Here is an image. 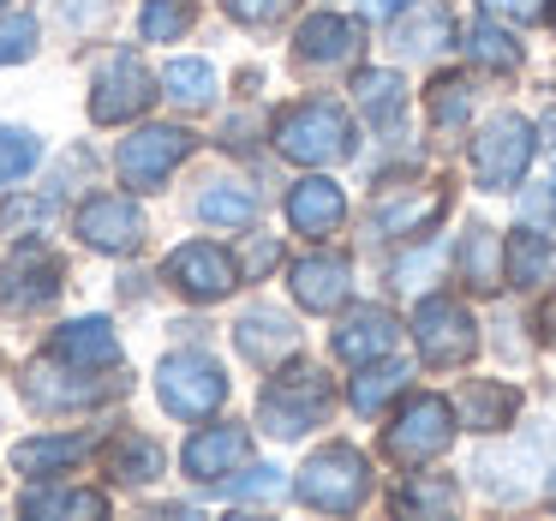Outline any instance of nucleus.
<instances>
[{
    "label": "nucleus",
    "mask_w": 556,
    "mask_h": 521,
    "mask_svg": "<svg viewBox=\"0 0 556 521\" xmlns=\"http://www.w3.org/2000/svg\"><path fill=\"white\" fill-rule=\"evenodd\" d=\"M443 210H448V198L437 193V186H431V193H419V198H383V204L371 210V228L377 234H401V240H407V234L431 228Z\"/></svg>",
    "instance_id": "obj_25"
},
{
    "label": "nucleus",
    "mask_w": 556,
    "mask_h": 521,
    "mask_svg": "<svg viewBox=\"0 0 556 521\" xmlns=\"http://www.w3.org/2000/svg\"><path fill=\"white\" fill-rule=\"evenodd\" d=\"M233 342H240V353L252 365H281V360L300 353V330L281 312H245L240 324H233Z\"/></svg>",
    "instance_id": "obj_18"
},
{
    "label": "nucleus",
    "mask_w": 556,
    "mask_h": 521,
    "mask_svg": "<svg viewBox=\"0 0 556 521\" xmlns=\"http://www.w3.org/2000/svg\"><path fill=\"white\" fill-rule=\"evenodd\" d=\"M448 444H455V401H443V396H413L383 437V449L401 468H419V461L443 456Z\"/></svg>",
    "instance_id": "obj_8"
},
{
    "label": "nucleus",
    "mask_w": 556,
    "mask_h": 521,
    "mask_svg": "<svg viewBox=\"0 0 556 521\" xmlns=\"http://www.w3.org/2000/svg\"><path fill=\"white\" fill-rule=\"evenodd\" d=\"M455 270H460V282L467 288H479V294H491V288H503V240H496L491 228H467V240H460V252H455Z\"/></svg>",
    "instance_id": "obj_24"
},
{
    "label": "nucleus",
    "mask_w": 556,
    "mask_h": 521,
    "mask_svg": "<svg viewBox=\"0 0 556 521\" xmlns=\"http://www.w3.org/2000/svg\"><path fill=\"white\" fill-rule=\"evenodd\" d=\"M198 216H204L210 228H245V222L257 216V198L233 181H210L204 193H198Z\"/></svg>",
    "instance_id": "obj_27"
},
{
    "label": "nucleus",
    "mask_w": 556,
    "mask_h": 521,
    "mask_svg": "<svg viewBox=\"0 0 556 521\" xmlns=\"http://www.w3.org/2000/svg\"><path fill=\"white\" fill-rule=\"evenodd\" d=\"M515 408H520V396L508 384H496V377H472V384H460V401H455V413H460L467 432H503V425L515 420Z\"/></svg>",
    "instance_id": "obj_21"
},
{
    "label": "nucleus",
    "mask_w": 556,
    "mask_h": 521,
    "mask_svg": "<svg viewBox=\"0 0 556 521\" xmlns=\"http://www.w3.org/2000/svg\"><path fill=\"white\" fill-rule=\"evenodd\" d=\"M109 497L102 492H78V485H54V492H25V516L30 521H54V516H102Z\"/></svg>",
    "instance_id": "obj_29"
},
{
    "label": "nucleus",
    "mask_w": 556,
    "mask_h": 521,
    "mask_svg": "<svg viewBox=\"0 0 556 521\" xmlns=\"http://www.w3.org/2000/svg\"><path fill=\"white\" fill-rule=\"evenodd\" d=\"M54 294H61V258L42 252V246H18L0 264V306L7 312H42Z\"/></svg>",
    "instance_id": "obj_11"
},
{
    "label": "nucleus",
    "mask_w": 556,
    "mask_h": 521,
    "mask_svg": "<svg viewBox=\"0 0 556 521\" xmlns=\"http://www.w3.org/2000/svg\"><path fill=\"white\" fill-rule=\"evenodd\" d=\"M467 54L479 66H496V73H503V66H515L520 61V49H515V37H508V30H496L491 18H479V25H467Z\"/></svg>",
    "instance_id": "obj_32"
},
{
    "label": "nucleus",
    "mask_w": 556,
    "mask_h": 521,
    "mask_svg": "<svg viewBox=\"0 0 556 521\" xmlns=\"http://www.w3.org/2000/svg\"><path fill=\"white\" fill-rule=\"evenodd\" d=\"M245 456H252V432L245 425H210V432H198L186 444L180 461L192 480H228L233 468H245Z\"/></svg>",
    "instance_id": "obj_16"
},
{
    "label": "nucleus",
    "mask_w": 556,
    "mask_h": 521,
    "mask_svg": "<svg viewBox=\"0 0 556 521\" xmlns=\"http://www.w3.org/2000/svg\"><path fill=\"white\" fill-rule=\"evenodd\" d=\"M186 157H192V133H186V126H138L132 138H121L114 169H121V181L132 186V193H156Z\"/></svg>",
    "instance_id": "obj_6"
},
{
    "label": "nucleus",
    "mask_w": 556,
    "mask_h": 521,
    "mask_svg": "<svg viewBox=\"0 0 556 521\" xmlns=\"http://www.w3.org/2000/svg\"><path fill=\"white\" fill-rule=\"evenodd\" d=\"M162 97L180 102V109H210V97H216L210 61H174L168 73H162Z\"/></svg>",
    "instance_id": "obj_30"
},
{
    "label": "nucleus",
    "mask_w": 556,
    "mask_h": 521,
    "mask_svg": "<svg viewBox=\"0 0 556 521\" xmlns=\"http://www.w3.org/2000/svg\"><path fill=\"white\" fill-rule=\"evenodd\" d=\"M407 0H365V18H389V13H401Z\"/></svg>",
    "instance_id": "obj_45"
},
{
    "label": "nucleus",
    "mask_w": 556,
    "mask_h": 521,
    "mask_svg": "<svg viewBox=\"0 0 556 521\" xmlns=\"http://www.w3.org/2000/svg\"><path fill=\"white\" fill-rule=\"evenodd\" d=\"M348 294H353V264L341 252H312L293 264V300L305 312H336V306H348Z\"/></svg>",
    "instance_id": "obj_14"
},
{
    "label": "nucleus",
    "mask_w": 556,
    "mask_h": 521,
    "mask_svg": "<svg viewBox=\"0 0 556 521\" xmlns=\"http://www.w3.org/2000/svg\"><path fill=\"white\" fill-rule=\"evenodd\" d=\"M78 240L97 252H138L144 246V210L121 193H102L78 210Z\"/></svg>",
    "instance_id": "obj_12"
},
{
    "label": "nucleus",
    "mask_w": 556,
    "mask_h": 521,
    "mask_svg": "<svg viewBox=\"0 0 556 521\" xmlns=\"http://www.w3.org/2000/svg\"><path fill=\"white\" fill-rule=\"evenodd\" d=\"M491 18H515V25H544L556 13V0H479Z\"/></svg>",
    "instance_id": "obj_40"
},
{
    "label": "nucleus",
    "mask_w": 556,
    "mask_h": 521,
    "mask_svg": "<svg viewBox=\"0 0 556 521\" xmlns=\"http://www.w3.org/2000/svg\"><path fill=\"white\" fill-rule=\"evenodd\" d=\"M102 13H109V0H66V25H78V30L102 25Z\"/></svg>",
    "instance_id": "obj_43"
},
{
    "label": "nucleus",
    "mask_w": 556,
    "mask_h": 521,
    "mask_svg": "<svg viewBox=\"0 0 556 521\" xmlns=\"http://www.w3.org/2000/svg\"><path fill=\"white\" fill-rule=\"evenodd\" d=\"M455 37V13H448L443 0H419V13L407 18V25H395V49L401 54H419V61H431V54H443Z\"/></svg>",
    "instance_id": "obj_23"
},
{
    "label": "nucleus",
    "mask_w": 556,
    "mask_h": 521,
    "mask_svg": "<svg viewBox=\"0 0 556 521\" xmlns=\"http://www.w3.org/2000/svg\"><path fill=\"white\" fill-rule=\"evenodd\" d=\"M413 342H419L425 365H460V360L479 353V324H472V312L460 300L431 294V300L413 312Z\"/></svg>",
    "instance_id": "obj_9"
},
{
    "label": "nucleus",
    "mask_w": 556,
    "mask_h": 521,
    "mask_svg": "<svg viewBox=\"0 0 556 521\" xmlns=\"http://www.w3.org/2000/svg\"><path fill=\"white\" fill-rule=\"evenodd\" d=\"M42 157L37 133H25V126H0V186H13L18 174H30Z\"/></svg>",
    "instance_id": "obj_33"
},
{
    "label": "nucleus",
    "mask_w": 556,
    "mask_h": 521,
    "mask_svg": "<svg viewBox=\"0 0 556 521\" xmlns=\"http://www.w3.org/2000/svg\"><path fill=\"white\" fill-rule=\"evenodd\" d=\"M162 468H168V456H162V444H156V437H144V432H126V437H114V444H109V473L121 485H150Z\"/></svg>",
    "instance_id": "obj_26"
},
{
    "label": "nucleus",
    "mask_w": 556,
    "mask_h": 521,
    "mask_svg": "<svg viewBox=\"0 0 556 521\" xmlns=\"http://www.w3.org/2000/svg\"><path fill=\"white\" fill-rule=\"evenodd\" d=\"M276 150L288 162H305V169H329V162L353 157V121L341 114V102H329V97L293 102L276 121Z\"/></svg>",
    "instance_id": "obj_1"
},
{
    "label": "nucleus",
    "mask_w": 556,
    "mask_h": 521,
    "mask_svg": "<svg viewBox=\"0 0 556 521\" xmlns=\"http://www.w3.org/2000/svg\"><path fill=\"white\" fill-rule=\"evenodd\" d=\"M138 30H144V42H174V37H186V30H192V0H144Z\"/></svg>",
    "instance_id": "obj_31"
},
{
    "label": "nucleus",
    "mask_w": 556,
    "mask_h": 521,
    "mask_svg": "<svg viewBox=\"0 0 556 521\" xmlns=\"http://www.w3.org/2000/svg\"><path fill=\"white\" fill-rule=\"evenodd\" d=\"M168 282L186 294V300H222V294L240 282V270H233V258L222 252V246L192 240V246H180V252L168 258Z\"/></svg>",
    "instance_id": "obj_13"
},
{
    "label": "nucleus",
    "mask_w": 556,
    "mask_h": 521,
    "mask_svg": "<svg viewBox=\"0 0 556 521\" xmlns=\"http://www.w3.org/2000/svg\"><path fill=\"white\" fill-rule=\"evenodd\" d=\"M126 389V377H85V365H73V360H37L25 372V401L30 408H42V413H61V408H97V401H109V396H121Z\"/></svg>",
    "instance_id": "obj_7"
},
{
    "label": "nucleus",
    "mask_w": 556,
    "mask_h": 521,
    "mask_svg": "<svg viewBox=\"0 0 556 521\" xmlns=\"http://www.w3.org/2000/svg\"><path fill=\"white\" fill-rule=\"evenodd\" d=\"M539 330H544V342H551V348H556V300H551V306H544V312H539Z\"/></svg>",
    "instance_id": "obj_46"
},
{
    "label": "nucleus",
    "mask_w": 556,
    "mask_h": 521,
    "mask_svg": "<svg viewBox=\"0 0 556 521\" xmlns=\"http://www.w3.org/2000/svg\"><path fill=\"white\" fill-rule=\"evenodd\" d=\"M401 342V330H395V318L383 312V306H365V312H353L348 324L336 330V353L348 365H371V360H383L389 348Z\"/></svg>",
    "instance_id": "obj_20"
},
{
    "label": "nucleus",
    "mask_w": 556,
    "mask_h": 521,
    "mask_svg": "<svg viewBox=\"0 0 556 521\" xmlns=\"http://www.w3.org/2000/svg\"><path fill=\"white\" fill-rule=\"evenodd\" d=\"M228 13L240 25H276V18L293 13V0H228Z\"/></svg>",
    "instance_id": "obj_42"
},
{
    "label": "nucleus",
    "mask_w": 556,
    "mask_h": 521,
    "mask_svg": "<svg viewBox=\"0 0 556 521\" xmlns=\"http://www.w3.org/2000/svg\"><path fill=\"white\" fill-rule=\"evenodd\" d=\"M156 396L180 420H204V413H216L228 401V372L210 353H168L156 372Z\"/></svg>",
    "instance_id": "obj_5"
},
{
    "label": "nucleus",
    "mask_w": 556,
    "mask_h": 521,
    "mask_svg": "<svg viewBox=\"0 0 556 521\" xmlns=\"http://www.w3.org/2000/svg\"><path fill=\"white\" fill-rule=\"evenodd\" d=\"M467 114H472L467 85H460V78H437V85H431V121H437V133H455Z\"/></svg>",
    "instance_id": "obj_37"
},
{
    "label": "nucleus",
    "mask_w": 556,
    "mask_h": 521,
    "mask_svg": "<svg viewBox=\"0 0 556 521\" xmlns=\"http://www.w3.org/2000/svg\"><path fill=\"white\" fill-rule=\"evenodd\" d=\"M54 353L73 365H97V372H109V365H121V336H114L109 318H73V324L54 330Z\"/></svg>",
    "instance_id": "obj_19"
},
{
    "label": "nucleus",
    "mask_w": 556,
    "mask_h": 521,
    "mask_svg": "<svg viewBox=\"0 0 556 521\" xmlns=\"http://www.w3.org/2000/svg\"><path fill=\"white\" fill-rule=\"evenodd\" d=\"M467 162H472V181H479L484 193H515L520 174H527V162H532V126L520 121V114L484 121V133L472 138Z\"/></svg>",
    "instance_id": "obj_4"
},
{
    "label": "nucleus",
    "mask_w": 556,
    "mask_h": 521,
    "mask_svg": "<svg viewBox=\"0 0 556 521\" xmlns=\"http://www.w3.org/2000/svg\"><path fill=\"white\" fill-rule=\"evenodd\" d=\"M353 90H359L365 121H377V126H383V121H395V114H401V78H395V73H365Z\"/></svg>",
    "instance_id": "obj_34"
},
{
    "label": "nucleus",
    "mask_w": 556,
    "mask_h": 521,
    "mask_svg": "<svg viewBox=\"0 0 556 521\" xmlns=\"http://www.w3.org/2000/svg\"><path fill=\"white\" fill-rule=\"evenodd\" d=\"M85 449H90L85 437H25V444L13 449V468L18 473H37V480H42V473H54V468H73Z\"/></svg>",
    "instance_id": "obj_28"
},
{
    "label": "nucleus",
    "mask_w": 556,
    "mask_h": 521,
    "mask_svg": "<svg viewBox=\"0 0 556 521\" xmlns=\"http://www.w3.org/2000/svg\"><path fill=\"white\" fill-rule=\"evenodd\" d=\"M49 198H7V204H0V234H30V228H42V222H49Z\"/></svg>",
    "instance_id": "obj_39"
},
{
    "label": "nucleus",
    "mask_w": 556,
    "mask_h": 521,
    "mask_svg": "<svg viewBox=\"0 0 556 521\" xmlns=\"http://www.w3.org/2000/svg\"><path fill=\"white\" fill-rule=\"evenodd\" d=\"M293 492H300V504H312V509L348 516V509H359L365 492H371V461H365L353 444H324V449H317V456L300 468Z\"/></svg>",
    "instance_id": "obj_2"
},
{
    "label": "nucleus",
    "mask_w": 556,
    "mask_h": 521,
    "mask_svg": "<svg viewBox=\"0 0 556 521\" xmlns=\"http://www.w3.org/2000/svg\"><path fill=\"white\" fill-rule=\"evenodd\" d=\"M276 258H281L276 240H252V252H245V270H252V276H264V270H276Z\"/></svg>",
    "instance_id": "obj_44"
},
{
    "label": "nucleus",
    "mask_w": 556,
    "mask_h": 521,
    "mask_svg": "<svg viewBox=\"0 0 556 521\" xmlns=\"http://www.w3.org/2000/svg\"><path fill=\"white\" fill-rule=\"evenodd\" d=\"M150 97H156V78L144 73L138 54L121 49V54H109V61L97 66V85H90V121L121 126V121H132V114H144Z\"/></svg>",
    "instance_id": "obj_10"
},
{
    "label": "nucleus",
    "mask_w": 556,
    "mask_h": 521,
    "mask_svg": "<svg viewBox=\"0 0 556 521\" xmlns=\"http://www.w3.org/2000/svg\"><path fill=\"white\" fill-rule=\"evenodd\" d=\"M341 216H348V193H341L336 181H324V174H312V181H300L288 193V222L300 234H336L341 228Z\"/></svg>",
    "instance_id": "obj_17"
},
{
    "label": "nucleus",
    "mask_w": 556,
    "mask_h": 521,
    "mask_svg": "<svg viewBox=\"0 0 556 521\" xmlns=\"http://www.w3.org/2000/svg\"><path fill=\"white\" fill-rule=\"evenodd\" d=\"M222 492L240 497V504H252V497H257V504H264V497H281V468H252L245 480H228Z\"/></svg>",
    "instance_id": "obj_41"
},
{
    "label": "nucleus",
    "mask_w": 556,
    "mask_h": 521,
    "mask_svg": "<svg viewBox=\"0 0 556 521\" xmlns=\"http://www.w3.org/2000/svg\"><path fill=\"white\" fill-rule=\"evenodd\" d=\"M329 408H336V389H329V377L317 365H293V372L269 377L264 401H257V413H264V425L276 437H305L312 425L329 420Z\"/></svg>",
    "instance_id": "obj_3"
},
{
    "label": "nucleus",
    "mask_w": 556,
    "mask_h": 521,
    "mask_svg": "<svg viewBox=\"0 0 556 521\" xmlns=\"http://www.w3.org/2000/svg\"><path fill=\"white\" fill-rule=\"evenodd\" d=\"M503 270L515 288H544V282H556V240H544V234L532 228H515L503 240Z\"/></svg>",
    "instance_id": "obj_22"
},
{
    "label": "nucleus",
    "mask_w": 556,
    "mask_h": 521,
    "mask_svg": "<svg viewBox=\"0 0 556 521\" xmlns=\"http://www.w3.org/2000/svg\"><path fill=\"white\" fill-rule=\"evenodd\" d=\"M407 377H413L407 365H371L365 377H353V408H359V413H377L401 384H407Z\"/></svg>",
    "instance_id": "obj_36"
},
{
    "label": "nucleus",
    "mask_w": 556,
    "mask_h": 521,
    "mask_svg": "<svg viewBox=\"0 0 556 521\" xmlns=\"http://www.w3.org/2000/svg\"><path fill=\"white\" fill-rule=\"evenodd\" d=\"M37 54V18L30 13H0V66Z\"/></svg>",
    "instance_id": "obj_38"
},
{
    "label": "nucleus",
    "mask_w": 556,
    "mask_h": 521,
    "mask_svg": "<svg viewBox=\"0 0 556 521\" xmlns=\"http://www.w3.org/2000/svg\"><path fill=\"white\" fill-rule=\"evenodd\" d=\"M293 54H300V66H317V73H329V66H348L353 54H359V25L341 13H317L300 25V42H293Z\"/></svg>",
    "instance_id": "obj_15"
},
{
    "label": "nucleus",
    "mask_w": 556,
    "mask_h": 521,
    "mask_svg": "<svg viewBox=\"0 0 556 521\" xmlns=\"http://www.w3.org/2000/svg\"><path fill=\"white\" fill-rule=\"evenodd\" d=\"M455 504H460L455 480H413L407 492H395V509H413V516H443Z\"/></svg>",
    "instance_id": "obj_35"
}]
</instances>
